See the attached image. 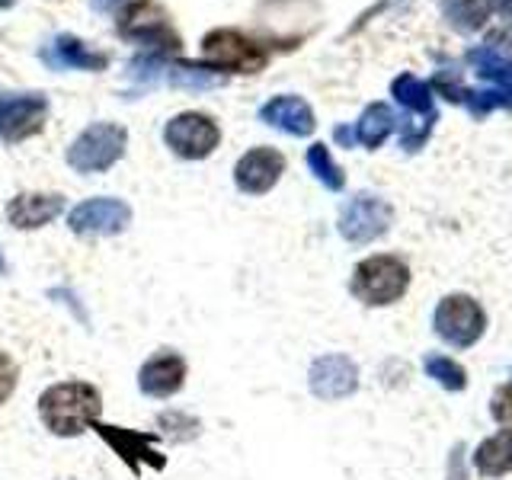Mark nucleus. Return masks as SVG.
I'll return each instance as SVG.
<instances>
[{
    "mask_svg": "<svg viewBox=\"0 0 512 480\" xmlns=\"http://www.w3.org/2000/svg\"><path fill=\"white\" fill-rule=\"evenodd\" d=\"M39 423L55 439H77L103 420V391L84 378L55 381L36 400Z\"/></svg>",
    "mask_w": 512,
    "mask_h": 480,
    "instance_id": "f257e3e1",
    "label": "nucleus"
},
{
    "mask_svg": "<svg viewBox=\"0 0 512 480\" xmlns=\"http://www.w3.org/2000/svg\"><path fill=\"white\" fill-rule=\"evenodd\" d=\"M128 132L119 122H93L68 148V167L77 173H106L125 157Z\"/></svg>",
    "mask_w": 512,
    "mask_h": 480,
    "instance_id": "f03ea898",
    "label": "nucleus"
},
{
    "mask_svg": "<svg viewBox=\"0 0 512 480\" xmlns=\"http://www.w3.org/2000/svg\"><path fill=\"white\" fill-rule=\"evenodd\" d=\"M410 285V269L397 256H368L352 272V295L365 304H394Z\"/></svg>",
    "mask_w": 512,
    "mask_h": 480,
    "instance_id": "7ed1b4c3",
    "label": "nucleus"
},
{
    "mask_svg": "<svg viewBox=\"0 0 512 480\" xmlns=\"http://www.w3.org/2000/svg\"><path fill=\"white\" fill-rule=\"evenodd\" d=\"M202 58L215 71L228 74H256L266 68V48L247 39L237 29H212L202 39Z\"/></svg>",
    "mask_w": 512,
    "mask_h": 480,
    "instance_id": "20e7f679",
    "label": "nucleus"
},
{
    "mask_svg": "<svg viewBox=\"0 0 512 480\" xmlns=\"http://www.w3.org/2000/svg\"><path fill=\"white\" fill-rule=\"evenodd\" d=\"M93 432L100 436L112 452L122 458V464L135 477L151 468V471H164L167 468V458L160 455V436L157 432H141V429H125V426H116V423H96Z\"/></svg>",
    "mask_w": 512,
    "mask_h": 480,
    "instance_id": "39448f33",
    "label": "nucleus"
},
{
    "mask_svg": "<svg viewBox=\"0 0 512 480\" xmlns=\"http://www.w3.org/2000/svg\"><path fill=\"white\" fill-rule=\"evenodd\" d=\"M164 144L183 160H205L221 144V128L205 112H180L164 125Z\"/></svg>",
    "mask_w": 512,
    "mask_h": 480,
    "instance_id": "423d86ee",
    "label": "nucleus"
},
{
    "mask_svg": "<svg viewBox=\"0 0 512 480\" xmlns=\"http://www.w3.org/2000/svg\"><path fill=\"white\" fill-rule=\"evenodd\" d=\"M128 224H132V205L116 196H96L68 212V228L74 237H116Z\"/></svg>",
    "mask_w": 512,
    "mask_h": 480,
    "instance_id": "0eeeda50",
    "label": "nucleus"
},
{
    "mask_svg": "<svg viewBox=\"0 0 512 480\" xmlns=\"http://www.w3.org/2000/svg\"><path fill=\"white\" fill-rule=\"evenodd\" d=\"M487 317L480 311V304L468 295H448L439 301L436 308V333L445 343H452L458 349L474 346L484 336Z\"/></svg>",
    "mask_w": 512,
    "mask_h": 480,
    "instance_id": "6e6552de",
    "label": "nucleus"
},
{
    "mask_svg": "<svg viewBox=\"0 0 512 480\" xmlns=\"http://www.w3.org/2000/svg\"><path fill=\"white\" fill-rule=\"evenodd\" d=\"M189 378V365L176 349L164 346L151 352L148 359L138 368V391L151 400H170L183 391V384Z\"/></svg>",
    "mask_w": 512,
    "mask_h": 480,
    "instance_id": "1a4fd4ad",
    "label": "nucleus"
},
{
    "mask_svg": "<svg viewBox=\"0 0 512 480\" xmlns=\"http://www.w3.org/2000/svg\"><path fill=\"white\" fill-rule=\"evenodd\" d=\"M394 221V208L378 199V196H352L343 212H340V234L349 240V244H368V240L381 237L384 231L391 228Z\"/></svg>",
    "mask_w": 512,
    "mask_h": 480,
    "instance_id": "9d476101",
    "label": "nucleus"
},
{
    "mask_svg": "<svg viewBox=\"0 0 512 480\" xmlns=\"http://www.w3.org/2000/svg\"><path fill=\"white\" fill-rule=\"evenodd\" d=\"M48 119V100L42 93H16L0 96V138L7 144H20L39 135Z\"/></svg>",
    "mask_w": 512,
    "mask_h": 480,
    "instance_id": "9b49d317",
    "label": "nucleus"
},
{
    "mask_svg": "<svg viewBox=\"0 0 512 480\" xmlns=\"http://www.w3.org/2000/svg\"><path fill=\"white\" fill-rule=\"evenodd\" d=\"M119 32L125 39H135L151 48H164V52H176L180 48V36L170 29L164 10H157L154 0H138L135 7H128L119 20Z\"/></svg>",
    "mask_w": 512,
    "mask_h": 480,
    "instance_id": "f8f14e48",
    "label": "nucleus"
},
{
    "mask_svg": "<svg viewBox=\"0 0 512 480\" xmlns=\"http://www.w3.org/2000/svg\"><path fill=\"white\" fill-rule=\"evenodd\" d=\"M308 388L320 400H343L359 388V368L349 356L330 352V356L314 359L308 372Z\"/></svg>",
    "mask_w": 512,
    "mask_h": 480,
    "instance_id": "ddd939ff",
    "label": "nucleus"
},
{
    "mask_svg": "<svg viewBox=\"0 0 512 480\" xmlns=\"http://www.w3.org/2000/svg\"><path fill=\"white\" fill-rule=\"evenodd\" d=\"M285 173V157L276 148H253L237 160L234 183L247 196H266Z\"/></svg>",
    "mask_w": 512,
    "mask_h": 480,
    "instance_id": "4468645a",
    "label": "nucleus"
},
{
    "mask_svg": "<svg viewBox=\"0 0 512 480\" xmlns=\"http://www.w3.org/2000/svg\"><path fill=\"white\" fill-rule=\"evenodd\" d=\"M64 212L61 192H20L7 202V221L16 231H39Z\"/></svg>",
    "mask_w": 512,
    "mask_h": 480,
    "instance_id": "2eb2a0df",
    "label": "nucleus"
},
{
    "mask_svg": "<svg viewBox=\"0 0 512 480\" xmlns=\"http://www.w3.org/2000/svg\"><path fill=\"white\" fill-rule=\"evenodd\" d=\"M42 58L48 68H74V71H103L109 64L106 52H96L87 42H80L77 36H55L42 48Z\"/></svg>",
    "mask_w": 512,
    "mask_h": 480,
    "instance_id": "dca6fc26",
    "label": "nucleus"
},
{
    "mask_svg": "<svg viewBox=\"0 0 512 480\" xmlns=\"http://www.w3.org/2000/svg\"><path fill=\"white\" fill-rule=\"evenodd\" d=\"M260 119L272 128H279L285 135L304 138L314 132V109L301 100V96H272V100L260 109Z\"/></svg>",
    "mask_w": 512,
    "mask_h": 480,
    "instance_id": "f3484780",
    "label": "nucleus"
},
{
    "mask_svg": "<svg viewBox=\"0 0 512 480\" xmlns=\"http://www.w3.org/2000/svg\"><path fill=\"white\" fill-rule=\"evenodd\" d=\"M474 464L484 477H503L512 471V429H503L477 445Z\"/></svg>",
    "mask_w": 512,
    "mask_h": 480,
    "instance_id": "a211bd4d",
    "label": "nucleus"
},
{
    "mask_svg": "<svg viewBox=\"0 0 512 480\" xmlns=\"http://www.w3.org/2000/svg\"><path fill=\"white\" fill-rule=\"evenodd\" d=\"M468 58L477 68V74L484 80H490V84L500 93H506V100L512 103V61H506L503 55H496L493 48H474Z\"/></svg>",
    "mask_w": 512,
    "mask_h": 480,
    "instance_id": "6ab92c4d",
    "label": "nucleus"
},
{
    "mask_svg": "<svg viewBox=\"0 0 512 480\" xmlns=\"http://www.w3.org/2000/svg\"><path fill=\"white\" fill-rule=\"evenodd\" d=\"M394 125H397V119H394L391 106L375 103V106H368L362 112V119L356 122V141H362L365 148H378V144L394 132Z\"/></svg>",
    "mask_w": 512,
    "mask_h": 480,
    "instance_id": "aec40b11",
    "label": "nucleus"
},
{
    "mask_svg": "<svg viewBox=\"0 0 512 480\" xmlns=\"http://www.w3.org/2000/svg\"><path fill=\"white\" fill-rule=\"evenodd\" d=\"M391 93H394V100L400 106H407L413 112H420V116H432V87L423 84L420 77H413V74H400L394 84H391Z\"/></svg>",
    "mask_w": 512,
    "mask_h": 480,
    "instance_id": "412c9836",
    "label": "nucleus"
},
{
    "mask_svg": "<svg viewBox=\"0 0 512 480\" xmlns=\"http://www.w3.org/2000/svg\"><path fill=\"white\" fill-rule=\"evenodd\" d=\"M154 432L160 439H167V442H192V439H199V432H202V423L196 420V416H189L183 410H164L154 420Z\"/></svg>",
    "mask_w": 512,
    "mask_h": 480,
    "instance_id": "4be33fe9",
    "label": "nucleus"
},
{
    "mask_svg": "<svg viewBox=\"0 0 512 480\" xmlns=\"http://www.w3.org/2000/svg\"><path fill=\"white\" fill-rule=\"evenodd\" d=\"M487 0H442V13L445 20L464 29V32H474L487 23Z\"/></svg>",
    "mask_w": 512,
    "mask_h": 480,
    "instance_id": "5701e85b",
    "label": "nucleus"
},
{
    "mask_svg": "<svg viewBox=\"0 0 512 480\" xmlns=\"http://www.w3.org/2000/svg\"><path fill=\"white\" fill-rule=\"evenodd\" d=\"M308 167H311V173H314L317 180L324 183L327 189L340 192V189L346 186V176H343V170L333 164L330 148H324V144H311V148H308Z\"/></svg>",
    "mask_w": 512,
    "mask_h": 480,
    "instance_id": "b1692460",
    "label": "nucleus"
},
{
    "mask_svg": "<svg viewBox=\"0 0 512 480\" xmlns=\"http://www.w3.org/2000/svg\"><path fill=\"white\" fill-rule=\"evenodd\" d=\"M423 368H426L429 378H436L442 388H448V391H464V384H468L464 368L458 362H452L448 356H426Z\"/></svg>",
    "mask_w": 512,
    "mask_h": 480,
    "instance_id": "393cba45",
    "label": "nucleus"
},
{
    "mask_svg": "<svg viewBox=\"0 0 512 480\" xmlns=\"http://www.w3.org/2000/svg\"><path fill=\"white\" fill-rule=\"evenodd\" d=\"M16 388H20V365L7 349H0V407L16 394Z\"/></svg>",
    "mask_w": 512,
    "mask_h": 480,
    "instance_id": "a878e982",
    "label": "nucleus"
},
{
    "mask_svg": "<svg viewBox=\"0 0 512 480\" xmlns=\"http://www.w3.org/2000/svg\"><path fill=\"white\" fill-rule=\"evenodd\" d=\"M493 416H496V420H500V423H512V381L506 384V388L500 391V394H496L493 397Z\"/></svg>",
    "mask_w": 512,
    "mask_h": 480,
    "instance_id": "bb28decb",
    "label": "nucleus"
},
{
    "mask_svg": "<svg viewBox=\"0 0 512 480\" xmlns=\"http://www.w3.org/2000/svg\"><path fill=\"white\" fill-rule=\"evenodd\" d=\"M336 141L340 144H346V148H352V144H356V128H336Z\"/></svg>",
    "mask_w": 512,
    "mask_h": 480,
    "instance_id": "cd10ccee",
    "label": "nucleus"
},
{
    "mask_svg": "<svg viewBox=\"0 0 512 480\" xmlns=\"http://www.w3.org/2000/svg\"><path fill=\"white\" fill-rule=\"evenodd\" d=\"M490 7H493L496 13H503V16H509V20H512V0H490Z\"/></svg>",
    "mask_w": 512,
    "mask_h": 480,
    "instance_id": "c85d7f7f",
    "label": "nucleus"
},
{
    "mask_svg": "<svg viewBox=\"0 0 512 480\" xmlns=\"http://www.w3.org/2000/svg\"><path fill=\"white\" fill-rule=\"evenodd\" d=\"M119 4H122V0H93V7H96V10H103V13L116 10Z\"/></svg>",
    "mask_w": 512,
    "mask_h": 480,
    "instance_id": "c756f323",
    "label": "nucleus"
},
{
    "mask_svg": "<svg viewBox=\"0 0 512 480\" xmlns=\"http://www.w3.org/2000/svg\"><path fill=\"white\" fill-rule=\"evenodd\" d=\"M7 269V260H4V253H0V272H4Z\"/></svg>",
    "mask_w": 512,
    "mask_h": 480,
    "instance_id": "7c9ffc66",
    "label": "nucleus"
}]
</instances>
